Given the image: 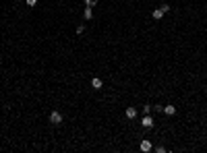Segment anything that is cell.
<instances>
[{"mask_svg": "<svg viewBox=\"0 0 207 153\" xmlns=\"http://www.w3.org/2000/svg\"><path fill=\"white\" fill-rule=\"evenodd\" d=\"M83 31H85V25H79V27H77V33L81 35V33H83Z\"/></svg>", "mask_w": 207, "mask_h": 153, "instance_id": "5bb4252c", "label": "cell"}, {"mask_svg": "<svg viewBox=\"0 0 207 153\" xmlns=\"http://www.w3.org/2000/svg\"><path fill=\"white\" fill-rule=\"evenodd\" d=\"M124 116H126V118H137V108H135V105H129V108H126V112H124Z\"/></svg>", "mask_w": 207, "mask_h": 153, "instance_id": "277c9868", "label": "cell"}, {"mask_svg": "<svg viewBox=\"0 0 207 153\" xmlns=\"http://www.w3.org/2000/svg\"><path fill=\"white\" fill-rule=\"evenodd\" d=\"M164 114L166 116H174L176 114V105H164Z\"/></svg>", "mask_w": 207, "mask_h": 153, "instance_id": "52a82bcc", "label": "cell"}, {"mask_svg": "<svg viewBox=\"0 0 207 153\" xmlns=\"http://www.w3.org/2000/svg\"><path fill=\"white\" fill-rule=\"evenodd\" d=\"M159 8H162V13H170V4H159Z\"/></svg>", "mask_w": 207, "mask_h": 153, "instance_id": "30bf717a", "label": "cell"}, {"mask_svg": "<svg viewBox=\"0 0 207 153\" xmlns=\"http://www.w3.org/2000/svg\"><path fill=\"white\" fill-rule=\"evenodd\" d=\"M37 4V0H27V6H35Z\"/></svg>", "mask_w": 207, "mask_h": 153, "instance_id": "9a60e30c", "label": "cell"}, {"mask_svg": "<svg viewBox=\"0 0 207 153\" xmlns=\"http://www.w3.org/2000/svg\"><path fill=\"white\" fill-rule=\"evenodd\" d=\"M155 153H166V147L164 145H158V147H155Z\"/></svg>", "mask_w": 207, "mask_h": 153, "instance_id": "7c38bea8", "label": "cell"}, {"mask_svg": "<svg viewBox=\"0 0 207 153\" xmlns=\"http://www.w3.org/2000/svg\"><path fill=\"white\" fill-rule=\"evenodd\" d=\"M151 17H153V19H155V21H159V19H162V17H164V13H162V8H153Z\"/></svg>", "mask_w": 207, "mask_h": 153, "instance_id": "ba28073f", "label": "cell"}, {"mask_svg": "<svg viewBox=\"0 0 207 153\" xmlns=\"http://www.w3.org/2000/svg\"><path fill=\"white\" fill-rule=\"evenodd\" d=\"M143 114H151V104H145L143 105Z\"/></svg>", "mask_w": 207, "mask_h": 153, "instance_id": "8fae6325", "label": "cell"}, {"mask_svg": "<svg viewBox=\"0 0 207 153\" xmlns=\"http://www.w3.org/2000/svg\"><path fill=\"white\" fill-rule=\"evenodd\" d=\"M83 19H85V21H91V19H93V8L85 6V10H83Z\"/></svg>", "mask_w": 207, "mask_h": 153, "instance_id": "8992f818", "label": "cell"}, {"mask_svg": "<svg viewBox=\"0 0 207 153\" xmlns=\"http://www.w3.org/2000/svg\"><path fill=\"white\" fill-rule=\"evenodd\" d=\"M97 4V0H85V6H89V8H93Z\"/></svg>", "mask_w": 207, "mask_h": 153, "instance_id": "9c48e42d", "label": "cell"}, {"mask_svg": "<svg viewBox=\"0 0 207 153\" xmlns=\"http://www.w3.org/2000/svg\"><path fill=\"white\" fill-rule=\"evenodd\" d=\"M153 124H155V120L151 118V114H143V118H141V126H143V128H153Z\"/></svg>", "mask_w": 207, "mask_h": 153, "instance_id": "7a4b0ae2", "label": "cell"}, {"mask_svg": "<svg viewBox=\"0 0 207 153\" xmlns=\"http://www.w3.org/2000/svg\"><path fill=\"white\" fill-rule=\"evenodd\" d=\"M50 122H52L54 126H60L62 124V114L58 110H52L50 112Z\"/></svg>", "mask_w": 207, "mask_h": 153, "instance_id": "6da1fadb", "label": "cell"}, {"mask_svg": "<svg viewBox=\"0 0 207 153\" xmlns=\"http://www.w3.org/2000/svg\"><path fill=\"white\" fill-rule=\"evenodd\" d=\"M91 87H93V89H102V87H104V81L99 79V76H93V79H91Z\"/></svg>", "mask_w": 207, "mask_h": 153, "instance_id": "5b68a950", "label": "cell"}, {"mask_svg": "<svg viewBox=\"0 0 207 153\" xmlns=\"http://www.w3.org/2000/svg\"><path fill=\"white\" fill-rule=\"evenodd\" d=\"M153 112H164V105H153Z\"/></svg>", "mask_w": 207, "mask_h": 153, "instance_id": "4fadbf2b", "label": "cell"}, {"mask_svg": "<svg viewBox=\"0 0 207 153\" xmlns=\"http://www.w3.org/2000/svg\"><path fill=\"white\" fill-rule=\"evenodd\" d=\"M139 149H141V151H143V153H147V151H151V149H153V145H151V141H149V139H143V141H141V145H139Z\"/></svg>", "mask_w": 207, "mask_h": 153, "instance_id": "3957f363", "label": "cell"}]
</instances>
